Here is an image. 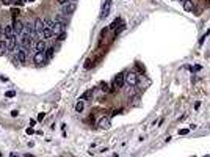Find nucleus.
Here are the masks:
<instances>
[{"label": "nucleus", "mask_w": 210, "mask_h": 157, "mask_svg": "<svg viewBox=\"0 0 210 157\" xmlns=\"http://www.w3.org/2000/svg\"><path fill=\"white\" fill-rule=\"evenodd\" d=\"M0 156H2V152H0Z\"/></svg>", "instance_id": "f704fd0d"}, {"label": "nucleus", "mask_w": 210, "mask_h": 157, "mask_svg": "<svg viewBox=\"0 0 210 157\" xmlns=\"http://www.w3.org/2000/svg\"><path fill=\"white\" fill-rule=\"evenodd\" d=\"M35 47H36V52H46V49H47L46 39H39V41H36Z\"/></svg>", "instance_id": "ddd939ff"}, {"label": "nucleus", "mask_w": 210, "mask_h": 157, "mask_svg": "<svg viewBox=\"0 0 210 157\" xmlns=\"http://www.w3.org/2000/svg\"><path fill=\"white\" fill-rule=\"evenodd\" d=\"M56 2H58L60 5H63V6H64L66 3H69V2H71V0H56Z\"/></svg>", "instance_id": "393cba45"}, {"label": "nucleus", "mask_w": 210, "mask_h": 157, "mask_svg": "<svg viewBox=\"0 0 210 157\" xmlns=\"http://www.w3.org/2000/svg\"><path fill=\"white\" fill-rule=\"evenodd\" d=\"M108 126H110L108 118H105V116H104V118H101V121H99V127H101V129H107Z\"/></svg>", "instance_id": "2eb2a0df"}, {"label": "nucleus", "mask_w": 210, "mask_h": 157, "mask_svg": "<svg viewBox=\"0 0 210 157\" xmlns=\"http://www.w3.org/2000/svg\"><path fill=\"white\" fill-rule=\"evenodd\" d=\"M52 30H53V35H61V33H64L66 32V25L64 24H60V22H55V24H53V27H52Z\"/></svg>", "instance_id": "0eeeda50"}, {"label": "nucleus", "mask_w": 210, "mask_h": 157, "mask_svg": "<svg viewBox=\"0 0 210 157\" xmlns=\"http://www.w3.org/2000/svg\"><path fill=\"white\" fill-rule=\"evenodd\" d=\"M33 27H35V32H36V33L42 32V30L46 28L44 19H42V18H36V19H35V22H33Z\"/></svg>", "instance_id": "7ed1b4c3"}, {"label": "nucleus", "mask_w": 210, "mask_h": 157, "mask_svg": "<svg viewBox=\"0 0 210 157\" xmlns=\"http://www.w3.org/2000/svg\"><path fill=\"white\" fill-rule=\"evenodd\" d=\"M9 157H19V156H16L14 152H11V154H9Z\"/></svg>", "instance_id": "c756f323"}, {"label": "nucleus", "mask_w": 210, "mask_h": 157, "mask_svg": "<svg viewBox=\"0 0 210 157\" xmlns=\"http://www.w3.org/2000/svg\"><path fill=\"white\" fill-rule=\"evenodd\" d=\"M193 8H195V3L191 2V0H187L184 3V9L185 11H193Z\"/></svg>", "instance_id": "dca6fc26"}, {"label": "nucleus", "mask_w": 210, "mask_h": 157, "mask_svg": "<svg viewBox=\"0 0 210 157\" xmlns=\"http://www.w3.org/2000/svg\"><path fill=\"white\" fill-rule=\"evenodd\" d=\"M5 96H6V98H14V96H16V91H6Z\"/></svg>", "instance_id": "412c9836"}, {"label": "nucleus", "mask_w": 210, "mask_h": 157, "mask_svg": "<svg viewBox=\"0 0 210 157\" xmlns=\"http://www.w3.org/2000/svg\"><path fill=\"white\" fill-rule=\"evenodd\" d=\"M46 57H47V58H52V57H53V53H55V49H53V47H49V49H46Z\"/></svg>", "instance_id": "6ab92c4d"}, {"label": "nucleus", "mask_w": 210, "mask_h": 157, "mask_svg": "<svg viewBox=\"0 0 210 157\" xmlns=\"http://www.w3.org/2000/svg\"><path fill=\"white\" fill-rule=\"evenodd\" d=\"M5 52H8V49L5 46V39H2L0 41V55H5Z\"/></svg>", "instance_id": "f3484780"}, {"label": "nucleus", "mask_w": 210, "mask_h": 157, "mask_svg": "<svg viewBox=\"0 0 210 157\" xmlns=\"http://www.w3.org/2000/svg\"><path fill=\"white\" fill-rule=\"evenodd\" d=\"M3 32H5V38H9V36H16V35H14V30H13V25H6L5 28H3Z\"/></svg>", "instance_id": "4468645a"}, {"label": "nucleus", "mask_w": 210, "mask_h": 157, "mask_svg": "<svg viewBox=\"0 0 210 157\" xmlns=\"http://www.w3.org/2000/svg\"><path fill=\"white\" fill-rule=\"evenodd\" d=\"M19 42H21L22 47H24L25 51H27V49L32 47V44H33V36H30V35H24V36L21 38V41H19Z\"/></svg>", "instance_id": "f257e3e1"}, {"label": "nucleus", "mask_w": 210, "mask_h": 157, "mask_svg": "<svg viewBox=\"0 0 210 157\" xmlns=\"http://www.w3.org/2000/svg\"><path fill=\"white\" fill-rule=\"evenodd\" d=\"M110 6H111V0H107L105 5L102 6V13H101V19H105L110 13Z\"/></svg>", "instance_id": "9b49d317"}, {"label": "nucleus", "mask_w": 210, "mask_h": 157, "mask_svg": "<svg viewBox=\"0 0 210 157\" xmlns=\"http://www.w3.org/2000/svg\"><path fill=\"white\" fill-rule=\"evenodd\" d=\"M188 132H190V129H182V131H179V133H180V135H187Z\"/></svg>", "instance_id": "a878e982"}, {"label": "nucleus", "mask_w": 210, "mask_h": 157, "mask_svg": "<svg viewBox=\"0 0 210 157\" xmlns=\"http://www.w3.org/2000/svg\"><path fill=\"white\" fill-rule=\"evenodd\" d=\"M27 133H35V131H33V129H30V127H28V129H27Z\"/></svg>", "instance_id": "c85d7f7f"}, {"label": "nucleus", "mask_w": 210, "mask_h": 157, "mask_svg": "<svg viewBox=\"0 0 210 157\" xmlns=\"http://www.w3.org/2000/svg\"><path fill=\"white\" fill-rule=\"evenodd\" d=\"M125 83L127 85H130V86H135L136 83H138V77H136V74L135 72H129V74H125Z\"/></svg>", "instance_id": "f03ea898"}, {"label": "nucleus", "mask_w": 210, "mask_h": 157, "mask_svg": "<svg viewBox=\"0 0 210 157\" xmlns=\"http://www.w3.org/2000/svg\"><path fill=\"white\" fill-rule=\"evenodd\" d=\"M71 2H77V0H71Z\"/></svg>", "instance_id": "473e14b6"}, {"label": "nucleus", "mask_w": 210, "mask_h": 157, "mask_svg": "<svg viewBox=\"0 0 210 157\" xmlns=\"http://www.w3.org/2000/svg\"><path fill=\"white\" fill-rule=\"evenodd\" d=\"M125 75L122 74V72H119L118 75L115 77V80H113V88H121L122 85H124V82H125Z\"/></svg>", "instance_id": "20e7f679"}, {"label": "nucleus", "mask_w": 210, "mask_h": 157, "mask_svg": "<svg viewBox=\"0 0 210 157\" xmlns=\"http://www.w3.org/2000/svg\"><path fill=\"white\" fill-rule=\"evenodd\" d=\"M16 41H17V36H9V38H5V46H6V49H8V51H14Z\"/></svg>", "instance_id": "423d86ee"}, {"label": "nucleus", "mask_w": 210, "mask_h": 157, "mask_svg": "<svg viewBox=\"0 0 210 157\" xmlns=\"http://www.w3.org/2000/svg\"><path fill=\"white\" fill-rule=\"evenodd\" d=\"M44 61H46V53L44 52H36L35 57H33V63L38 65V66H41Z\"/></svg>", "instance_id": "6e6552de"}, {"label": "nucleus", "mask_w": 210, "mask_h": 157, "mask_svg": "<svg viewBox=\"0 0 210 157\" xmlns=\"http://www.w3.org/2000/svg\"><path fill=\"white\" fill-rule=\"evenodd\" d=\"M44 116H46V113H39V115H38V121H42Z\"/></svg>", "instance_id": "bb28decb"}, {"label": "nucleus", "mask_w": 210, "mask_h": 157, "mask_svg": "<svg viewBox=\"0 0 210 157\" xmlns=\"http://www.w3.org/2000/svg\"><path fill=\"white\" fill-rule=\"evenodd\" d=\"M11 116H17V110H13V112H11Z\"/></svg>", "instance_id": "cd10ccee"}, {"label": "nucleus", "mask_w": 210, "mask_h": 157, "mask_svg": "<svg viewBox=\"0 0 210 157\" xmlns=\"http://www.w3.org/2000/svg\"><path fill=\"white\" fill-rule=\"evenodd\" d=\"M75 9H77V3H74V2H69V3H66V5L63 6V13H64V14H68V16L72 14Z\"/></svg>", "instance_id": "39448f33"}, {"label": "nucleus", "mask_w": 210, "mask_h": 157, "mask_svg": "<svg viewBox=\"0 0 210 157\" xmlns=\"http://www.w3.org/2000/svg\"><path fill=\"white\" fill-rule=\"evenodd\" d=\"M44 24H46V27H49V28H52V27H53V24H55V22H53V21H52L50 18H46V19H44Z\"/></svg>", "instance_id": "aec40b11"}, {"label": "nucleus", "mask_w": 210, "mask_h": 157, "mask_svg": "<svg viewBox=\"0 0 210 157\" xmlns=\"http://www.w3.org/2000/svg\"><path fill=\"white\" fill-rule=\"evenodd\" d=\"M16 58H17V61H21V63H25V61H27V51H25V49H17V53H16Z\"/></svg>", "instance_id": "f8f14e48"}, {"label": "nucleus", "mask_w": 210, "mask_h": 157, "mask_svg": "<svg viewBox=\"0 0 210 157\" xmlns=\"http://www.w3.org/2000/svg\"><path fill=\"white\" fill-rule=\"evenodd\" d=\"M187 2V0H180V3H185Z\"/></svg>", "instance_id": "7c9ffc66"}, {"label": "nucleus", "mask_w": 210, "mask_h": 157, "mask_svg": "<svg viewBox=\"0 0 210 157\" xmlns=\"http://www.w3.org/2000/svg\"><path fill=\"white\" fill-rule=\"evenodd\" d=\"M3 5H11V3H14V0H2Z\"/></svg>", "instance_id": "b1692460"}, {"label": "nucleus", "mask_w": 210, "mask_h": 157, "mask_svg": "<svg viewBox=\"0 0 210 157\" xmlns=\"http://www.w3.org/2000/svg\"><path fill=\"white\" fill-rule=\"evenodd\" d=\"M89 96H91V91H86V93H85V94H83V96H82V101H83V99H88V98H89Z\"/></svg>", "instance_id": "5701e85b"}, {"label": "nucleus", "mask_w": 210, "mask_h": 157, "mask_svg": "<svg viewBox=\"0 0 210 157\" xmlns=\"http://www.w3.org/2000/svg\"><path fill=\"white\" fill-rule=\"evenodd\" d=\"M13 30H14V35L16 36H21L22 33H24V24H22L21 21H14V24H13Z\"/></svg>", "instance_id": "1a4fd4ad"}, {"label": "nucleus", "mask_w": 210, "mask_h": 157, "mask_svg": "<svg viewBox=\"0 0 210 157\" xmlns=\"http://www.w3.org/2000/svg\"><path fill=\"white\" fill-rule=\"evenodd\" d=\"M91 68V60H86L85 61V69H89Z\"/></svg>", "instance_id": "4be33fe9"}, {"label": "nucleus", "mask_w": 210, "mask_h": 157, "mask_svg": "<svg viewBox=\"0 0 210 157\" xmlns=\"http://www.w3.org/2000/svg\"><path fill=\"white\" fill-rule=\"evenodd\" d=\"M205 157H210V156H205Z\"/></svg>", "instance_id": "72a5a7b5"}, {"label": "nucleus", "mask_w": 210, "mask_h": 157, "mask_svg": "<svg viewBox=\"0 0 210 157\" xmlns=\"http://www.w3.org/2000/svg\"><path fill=\"white\" fill-rule=\"evenodd\" d=\"M83 108H85V104H83V101L80 99L77 104H75V110H77V112L80 113V112H83Z\"/></svg>", "instance_id": "a211bd4d"}, {"label": "nucleus", "mask_w": 210, "mask_h": 157, "mask_svg": "<svg viewBox=\"0 0 210 157\" xmlns=\"http://www.w3.org/2000/svg\"><path fill=\"white\" fill-rule=\"evenodd\" d=\"M27 2H35V0H27Z\"/></svg>", "instance_id": "2f4dec72"}, {"label": "nucleus", "mask_w": 210, "mask_h": 157, "mask_svg": "<svg viewBox=\"0 0 210 157\" xmlns=\"http://www.w3.org/2000/svg\"><path fill=\"white\" fill-rule=\"evenodd\" d=\"M38 36H39V39H49V38H52V36H53V30L49 28V27H46L42 32L38 33Z\"/></svg>", "instance_id": "9d476101"}]
</instances>
